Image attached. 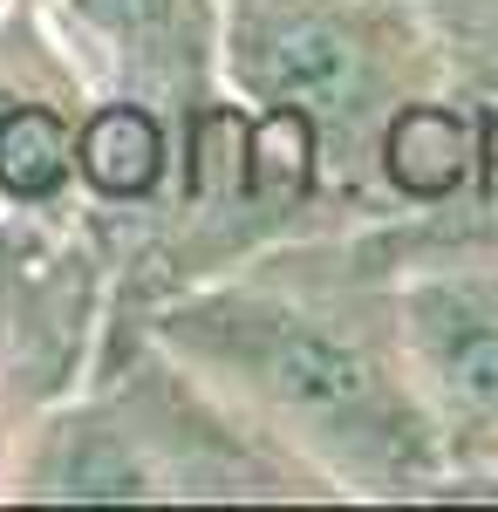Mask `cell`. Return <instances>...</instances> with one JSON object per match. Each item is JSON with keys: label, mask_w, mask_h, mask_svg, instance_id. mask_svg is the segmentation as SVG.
Listing matches in <instances>:
<instances>
[{"label": "cell", "mask_w": 498, "mask_h": 512, "mask_svg": "<svg viewBox=\"0 0 498 512\" xmlns=\"http://www.w3.org/2000/svg\"><path fill=\"white\" fill-rule=\"evenodd\" d=\"M144 335L335 499L396 506L444 492V444L403 328L396 219L280 239L157 301Z\"/></svg>", "instance_id": "cell-1"}, {"label": "cell", "mask_w": 498, "mask_h": 512, "mask_svg": "<svg viewBox=\"0 0 498 512\" xmlns=\"http://www.w3.org/2000/svg\"><path fill=\"white\" fill-rule=\"evenodd\" d=\"M96 82L41 0L0 14V390L14 424L76 390L116 280V226L82 185Z\"/></svg>", "instance_id": "cell-2"}, {"label": "cell", "mask_w": 498, "mask_h": 512, "mask_svg": "<svg viewBox=\"0 0 498 512\" xmlns=\"http://www.w3.org/2000/svg\"><path fill=\"white\" fill-rule=\"evenodd\" d=\"M7 499H335L301 458L253 431L157 335L89 355L76 390L7 431Z\"/></svg>", "instance_id": "cell-3"}, {"label": "cell", "mask_w": 498, "mask_h": 512, "mask_svg": "<svg viewBox=\"0 0 498 512\" xmlns=\"http://www.w3.org/2000/svg\"><path fill=\"white\" fill-rule=\"evenodd\" d=\"M219 76L253 117L294 130L355 226L396 219L383 137L451 82V41L423 0H219Z\"/></svg>", "instance_id": "cell-4"}, {"label": "cell", "mask_w": 498, "mask_h": 512, "mask_svg": "<svg viewBox=\"0 0 498 512\" xmlns=\"http://www.w3.org/2000/svg\"><path fill=\"white\" fill-rule=\"evenodd\" d=\"M396 239L410 362L444 444L437 499H498V239L410 219H396Z\"/></svg>", "instance_id": "cell-5"}, {"label": "cell", "mask_w": 498, "mask_h": 512, "mask_svg": "<svg viewBox=\"0 0 498 512\" xmlns=\"http://www.w3.org/2000/svg\"><path fill=\"white\" fill-rule=\"evenodd\" d=\"M103 96L151 103L178 137L219 96V0H41Z\"/></svg>", "instance_id": "cell-6"}, {"label": "cell", "mask_w": 498, "mask_h": 512, "mask_svg": "<svg viewBox=\"0 0 498 512\" xmlns=\"http://www.w3.org/2000/svg\"><path fill=\"white\" fill-rule=\"evenodd\" d=\"M451 89L471 123V178L451 212L410 219L423 233H498V0L451 28Z\"/></svg>", "instance_id": "cell-7"}, {"label": "cell", "mask_w": 498, "mask_h": 512, "mask_svg": "<svg viewBox=\"0 0 498 512\" xmlns=\"http://www.w3.org/2000/svg\"><path fill=\"white\" fill-rule=\"evenodd\" d=\"M423 7H430V14H437V21H444V35H451V28H458V21H471V14H485V7H492V0H423Z\"/></svg>", "instance_id": "cell-8"}, {"label": "cell", "mask_w": 498, "mask_h": 512, "mask_svg": "<svg viewBox=\"0 0 498 512\" xmlns=\"http://www.w3.org/2000/svg\"><path fill=\"white\" fill-rule=\"evenodd\" d=\"M7 7H14V0H0V14H7Z\"/></svg>", "instance_id": "cell-9"}, {"label": "cell", "mask_w": 498, "mask_h": 512, "mask_svg": "<svg viewBox=\"0 0 498 512\" xmlns=\"http://www.w3.org/2000/svg\"><path fill=\"white\" fill-rule=\"evenodd\" d=\"M478 239H498V233H478Z\"/></svg>", "instance_id": "cell-10"}]
</instances>
